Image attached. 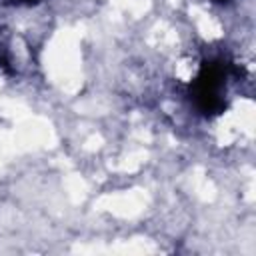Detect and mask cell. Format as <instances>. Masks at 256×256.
Returning a JSON list of instances; mask_svg holds the SVG:
<instances>
[{
  "instance_id": "6da1fadb",
  "label": "cell",
  "mask_w": 256,
  "mask_h": 256,
  "mask_svg": "<svg viewBox=\"0 0 256 256\" xmlns=\"http://www.w3.org/2000/svg\"><path fill=\"white\" fill-rule=\"evenodd\" d=\"M228 66L220 60H208L200 66L190 84V98L204 116H218L226 108Z\"/></svg>"
},
{
  "instance_id": "7a4b0ae2",
  "label": "cell",
  "mask_w": 256,
  "mask_h": 256,
  "mask_svg": "<svg viewBox=\"0 0 256 256\" xmlns=\"http://www.w3.org/2000/svg\"><path fill=\"white\" fill-rule=\"evenodd\" d=\"M4 2L6 4H14V6H22V4H28L30 6V4H36L38 0H4Z\"/></svg>"
},
{
  "instance_id": "3957f363",
  "label": "cell",
  "mask_w": 256,
  "mask_h": 256,
  "mask_svg": "<svg viewBox=\"0 0 256 256\" xmlns=\"http://www.w3.org/2000/svg\"><path fill=\"white\" fill-rule=\"evenodd\" d=\"M212 2H216V4H228V2H232V0H212Z\"/></svg>"
}]
</instances>
